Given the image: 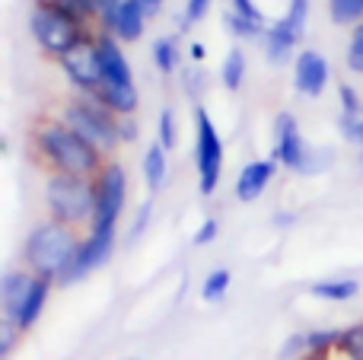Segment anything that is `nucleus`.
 <instances>
[{"label":"nucleus","instance_id":"1","mask_svg":"<svg viewBox=\"0 0 363 360\" xmlns=\"http://www.w3.org/2000/svg\"><path fill=\"white\" fill-rule=\"evenodd\" d=\"M32 150L51 172L96 179L102 172V153L57 118H38L32 125Z\"/></svg>","mask_w":363,"mask_h":360},{"label":"nucleus","instance_id":"2","mask_svg":"<svg viewBox=\"0 0 363 360\" xmlns=\"http://www.w3.org/2000/svg\"><path fill=\"white\" fill-rule=\"evenodd\" d=\"M83 240H77V230L67 227L61 220H45L26 240V268H29L35 278H51L57 281L61 271L67 268V261L74 259V252L80 249Z\"/></svg>","mask_w":363,"mask_h":360},{"label":"nucleus","instance_id":"3","mask_svg":"<svg viewBox=\"0 0 363 360\" xmlns=\"http://www.w3.org/2000/svg\"><path fill=\"white\" fill-rule=\"evenodd\" d=\"M45 201H48L51 220H61L67 227L93 223L96 214V179L67 176V172H51L45 185Z\"/></svg>","mask_w":363,"mask_h":360},{"label":"nucleus","instance_id":"4","mask_svg":"<svg viewBox=\"0 0 363 360\" xmlns=\"http://www.w3.org/2000/svg\"><path fill=\"white\" fill-rule=\"evenodd\" d=\"M57 121H64L70 131H77L83 140H89L99 153H112L121 140L118 115H115L112 108H106L102 102H96L93 96H80V99L61 102Z\"/></svg>","mask_w":363,"mask_h":360},{"label":"nucleus","instance_id":"5","mask_svg":"<svg viewBox=\"0 0 363 360\" xmlns=\"http://www.w3.org/2000/svg\"><path fill=\"white\" fill-rule=\"evenodd\" d=\"M29 29H32V38L38 42V48L51 57H64L70 48H77L86 38V32H83L86 26L80 19H74L70 13H64L51 0H38L32 6Z\"/></svg>","mask_w":363,"mask_h":360},{"label":"nucleus","instance_id":"6","mask_svg":"<svg viewBox=\"0 0 363 360\" xmlns=\"http://www.w3.org/2000/svg\"><path fill=\"white\" fill-rule=\"evenodd\" d=\"M194 157H198V185L201 195H213L220 182V166H223V144L213 128L211 115L204 108H194Z\"/></svg>","mask_w":363,"mask_h":360},{"label":"nucleus","instance_id":"7","mask_svg":"<svg viewBox=\"0 0 363 360\" xmlns=\"http://www.w3.org/2000/svg\"><path fill=\"white\" fill-rule=\"evenodd\" d=\"M125 195H128V182H125V169L118 163L102 166V172L96 176V214H93V230L102 227H115L125 210Z\"/></svg>","mask_w":363,"mask_h":360},{"label":"nucleus","instance_id":"8","mask_svg":"<svg viewBox=\"0 0 363 360\" xmlns=\"http://www.w3.org/2000/svg\"><path fill=\"white\" fill-rule=\"evenodd\" d=\"M61 61V70L67 74V80L80 89L83 96H96L102 89V64H99V48L96 38H83L77 48H70Z\"/></svg>","mask_w":363,"mask_h":360},{"label":"nucleus","instance_id":"9","mask_svg":"<svg viewBox=\"0 0 363 360\" xmlns=\"http://www.w3.org/2000/svg\"><path fill=\"white\" fill-rule=\"evenodd\" d=\"M112 246H115V227H102V230H93L86 240L80 242V249L74 252V259L67 261V268L61 271L57 284L67 287V284H77L80 278H86L93 268H99L102 261L112 255Z\"/></svg>","mask_w":363,"mask_h":360},{"label":"nucleus","instance_id":"10","mask_svg":"<svg viewBox=\"0 0 363 360\" xmlns=\"http://www.w3.org/2000/svg\"><path fill=\"white\" fill-rule=\"evenodd\" d=\"M274 163L287 166L294 172H306L309 169V147L300 137V125L290 112H281L274 121Z\"/></svg>","mask_w":363,"mask_h":360},{"label":"nucleus","instance_id":"11","mask_svg":"<svg viewBox=\"0 0 363 360\" xmlns=\"http://www.w3.org/2000/svg\"><path fill=\"white\" fill-rule=\"evenodd\" d=\"M144 4L140 0H102V23L115 38L138 42L144 32Z\"/></svg>","mask_w":363,"mask_h":360},{"label":"nucleus","instance_id":"12","mask_svg":"<svg viewBox=\"0 0 363 360\" xmlns=\"http://www.w3.org/2000/svg\"><path fill=\"white\" fill-rule=\"evenodd\" d=\"M96 48H99V64H102V86H134L131 80V64L121 55V45L112 32L96 35Z\"/></svg>","mask_w":363,"mask_h":360},{"label":"nucleus","instance_id":"13","mask_svg":"<svg viewBox=\"0 0 363 360\" xmlns=\"http://www.w3.org/2000/svg\"><path fill=\"white\" fill-rule=\"evenodd\" d=\"M296 89L303 96H319L328 83V64L319 51H300L296 57V70H294Z\"/></svg>","mask_w":363,"mask_h":360},{"label":"nucleus","instance_id":"14","mask_svg":"<svg viewBox=\"0 0 363 360\" xmlns=\"http://www.w3.org/2000/svg\"><path fill=\"white\" fill-rule=\"evenodd\" d=\"M32 281H35V274H32L29 268H23V271H6L4 284H0V303H4L6 322H16L19 310H23L26 297H29Z\"/></svg>","mask_w":363,"mask_h":360},{"label":"nucleus","instance_id":"15","mask_svg":"<svg viewBox=\"0 0 363 360\" xmlns=\"http://www.w3.org/2000/svg\"><path fill=\"white\" fill-rule=\"evenodd\" d=\"M271 179H274V163L271 159H252V163L242 166V172L236 179V198L239 201H255V198L264 195Z\"/></svg>","mask_w":363,"mask_h":360},{"label":"nucleus","instance_id":"16","mask_svg":"<svg viewBox=\"0 0 363 360\" xmlns=\"http://www.w3.org/2000/svg\"><path fill=\"white\" fill-rule=\"evenodd\" d=\"M51 284H55L51 278H35V281H32L29 297H26L23 310H19L16 322H13L19 332H29L32 325L38 322V316H42V310H45V300H48V293H51Z\"/></svg>","mask_w":363,"mask_h":360},{"label":"nucleus","instance_id":"17","mask_svg":"<svg viewBox=\"0 0 363 360\" xmlns=\"http://www.w3.org/2000/svg\"><path fill=\"white\" fill-rule=\"evenodd\" d=\"M296 42H300V32H296L287 19H281V23H274L271 29H264V48H268V57L274 64L284 61Z\"/></svg>","mask_w":363,"mask_h":360},{"label":"nucleus","instance_id":"18","mask_svg":"<svg viewBox=\"0 0 363 360\" xmlns=\"http://www.w3.org/2000/svg\"><path fill=\"white\" fill-rule=\"evenodd\" d=\"M357 291H360V284L357 281H351V278H345V281H315V284L309 287L313 297L332 300V303H345V300L357 297Z\"/></svg>","mask_w":363,"mask_h":360},{"label":"nucleus","instance_id":"19","mask_svg":"<svg viewBox=\"0 0 363 360\" xmlns=\"http://www.w3.org/2000/svg\"><path fill=\"white\" fill-rule=\"evenodd\" d=\"M220 80H223V86L230 89V93H236V89L242 86V80H245L242 48H230V55H226V61H223V70H220Z\"/></svg>","mask_w":363,"mask_h":360},{"label":"nucleus","instance_id":"20","mask_svg":"<svg viewBox=\"0 0 363 360\" xmlns=\"http://www.w3.org/2000/svg\"><path fill=\"white\" fill-rule=\"evenodd\" d=\"M144 179L150 189H160L166 179V147L163 144H150L144 157Z\"/></svg>","mask_w":363,"mask_h":360},{"label":"nucleus","instance_id":"21","mask_svg":"<svg viewBox=\"0 0 363 360\" xmlns=\"http://www.w3.org/2000/svg\"><path fill=\"white\" fill-rule=\"evenodd\" d=\"M153 64L160 67V74H172L179 67V42L172 35H163L153 42Z\"/></svg>","mask_w":363,"mask_h":360},{"label":"nucleus","instance_id":"22","mask_svg":"<svg viewBox=\"0 0 363 360\" xmlns=\"http://www.w3.org/2000/svg\"><path fill=\"white\" fill-rule=\"evenodd\" d=\"M223 23H226V29H230L233 35H239V38H255V35H264L262 19L245 16V13H239V10H226Z\"/></svg>","mask_w":363,"mask_h":360},{"label":"nucleus","instance_id":"23","mask_svg":"<svg viewBox=\"0 0 363 360\" xmlns=\"http://www.w3.org/2000/svg\"><path fill=\"white\" fill-rule=\"evenodd\" d=\"M51 4H57L64 13H70L74 19H80L83 26L96 16L102 19V0H51Z\"/></svg>","mask_w":363,"mask_h":360},{"label":"nucleus","instance_id":"24","mask_svg":"<svg viewBox=\"0 0 363 360\" xmlns=\"http://www.w3.org/2000/svg\"><path fill=\"white\" fill-rule=\"evenodd\" d=\"M226 291H230V271H226V268L211 271L204 278V284H201V297H204L207 303H220V300L226 297Z\"/></svg>","mask_w":363,"mask_h":360},{"label":"nucleus","instance_id":"25","mask_svg":"<svg viewBox=\"0 0 363 360\" xmlns=\"http://www.w3.org/2000/svg\"><path fill=\"white\" fill-rule=\"evenodd\" d=\"M328 10H332L335 23L347 26V23L363 19V0H328Z\"/></svg>","mask_w":363,"mask_h":360},{"label":"nucleus","instance_id":"26","mask_svg":"<svg viewBox=\"0 0 363 360\" xmlns=\"http://www.w3.org/2000/svg\"><path fill=\"white\" fill-rule=\"evenodd\" d=\"M347 67L354 74H363V23H357V29L351 32V42H347Z\"/></svg>","mask_w":363,"mask_h":360},{"label":"nucleus","instance_id":"27","mask_svg":"<svg viewBox=\"0 0 363 360\" xmlns=\"http://www.w3.org/2000/svg\"><path fill=\"white\" fill-rule=\"evenodd\" d=\"M160 144L166 150L176 147V115H172V108H163V115H160Z\"/></svg>","mask_w":363,"mask_h":360},{"label":"nucleus","instance_id":"28","mask_svg":"<svg viewBox=\"0 0 363 360\" xmlns=\"http://www.w3.org/2000/svg\"><path fill=\"white\" fill-rule=\"evenodd\" d=\"M306 13H309V0H290V10L284 19L303 35V29H306Z\"/></svg>","mask_w":363,"mask_h":360},{"label":"nucleus","instance_id":"29","mask_svg":"<svg viewBox=\"0 0 363 360\" xmlns=\"http://www.w3.org/2000/svg\"><path fill=\"white\" fill-rule=\"evenodd\" d=\"M341 344L351 351L354 360H363V325H354V329L341 332Z\"/></svg>","mask_w":363,"mask_h":360},{"label":"nucleus","instance_id":"30","mask_svg":"<svg viewBox=\"0 0 363 360\" xmlns=\"http://www.w3.org/2000/svg\"><path fill=\"white\" fill-rule=\"evenodd\" d=\"M16 335H23V332H19L13 322H6V319H4V325H0V357H10L13 344H16Z\"/></svg>","mask_w":363,"mask_h":360},{"label":"nucleus","instance_id":"31","mask_svg":"<svg viewBox=\"0 0 363 360\" xmlns=\"http://www.w3.org/2000/svg\"><path fill=\"white\" fill-rule=\"evenodd\" d=\"M338 93H341V115H357V112H363L357 93H354L351 86H341Z\"/></svg>","mask_w":363,"mask_h":360},{"label":"nucleus","instance_id":"32","mask_svg":"<svg viewBox=\"0 0 363 360\" xmlns=\"http://www.w3.org/2000/svg\"><path fill=\"white\" fill-rule=\"evenodd\" d=\"M207 6H211V0H188L185 4V26H194L198 19H204Z\"/></svg>","mask_w":363,"mask_h":360},{"label":"nucleus","instance_id":"33","mask_svg":"<svg viewBox=\"0 0 363 360\" xmlns=\"http://www.w3.org/2000/svg\"><path fill=\"white\" fill-rule=\"evenodd\" d=\"M217 230H220V223L211 217V220H204V223L198 227V233H194V240H191V242H194V246H204V242H211L213 236H217Z\"/></svg>","mask_w":363,"mask_h":360},{"label":"nucleus","instance_id":"34","mask_svg":"<svg viewBox=\"0 0 363 360\" xmlns=\"http://www.w3.org/2000/svg\"><path fill=\"white\" fill-rule=\"evenodd\" d=\"M118 134H121V140H138V121H134L131 115H121L118 118Z\"/></svg>","mask_w":363,"mask_h":360},{"label":"nucleus","instance_id":"35","mask_svg":"<svg viewBox=\"0 0 363 360\" xmlns=\"http://www.w3.org/2000/svg\"><path fill=\"white\" fill-rule=\"evenodd\" d=\"M150 204H140V214H138V220H134V227H131V240H138L140 233H144V227H147V220H150Z\"/></svg>","mask_w":363,"mask_h":360},{"label":"nucleus","instance_id":"36","mask_svg":"<svg viewBox=\"0 0 363 360\" xmlns=\"http://www.w3.org/2000/svg\"><path fill=\"white\" fill-rule=\"evenodd\" d=\"M230 4H233V10L245 13V16H255V19H262V13L255 10V4H252V0H230Z\"/></svg>","mask_w":363,"mask_h":360},{"label":"nucleus","instance_id":"37","mask_svg":"<svg viewBox=\"0 0 363 360\" xmlns=\"http://www.w3.org/2000/svg\"><path fill=\"white\" fill-rule=\"evenodd\" d=\"M140 4H144V10H147V13H157L163 0H140Z\"/></svg>","mask_w":363,"mask_h":360},{"label":"nucleus","instance_id":"38","mask_svg":"<svg viewBox=\"0 0 363 360\" xmlns=\"http://www.w3.org/2000/svg\"><path fill=\"white\" fill-rule=\"evenodd\" d=\"M191 57H194V61H201V57H204V48H201V45H194V48H191Z\"/></svg>","mask_w":363,"mask_h":360},{"label":"nucleus","instance_id":"39","mask_svg":"<svg viewBox=\"0 0 363 360\" xmlns=\"http://www.w3.org/2000/svg\"><path fill=\"white\" fill-rule=\"evenodd\" d=\"M360 169H363V153H360Z\"/></svg>","mask_w":363,"mask_h":360},{"label":"nucleus","instance_id":"40","mask_svg":"<svg viewBox=\"0 0 363 360\" xmlns=\"http://www.w3.org/2000/svg\"><path fill=\"white\" fill-rule=\"evenodd\" d=\"M131 360H134V357H131Z\"/></svg>","mask_w":363,"mask_h":360}]
</instances>
